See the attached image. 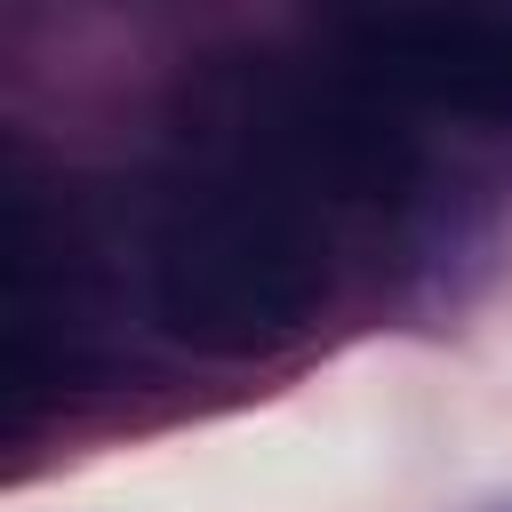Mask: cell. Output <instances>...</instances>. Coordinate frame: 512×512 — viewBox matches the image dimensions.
Segmentation results:
<instances>
[{
    "instance_id": "2",
    "label": "cell",
    "mask_w": 512,
    "mask_h": 512,
    "mask_svg": "<svg viewBox=\"0 0 512 512\" xmlns=\"http://www.w3.org/2000/svg\"><path fill=\"white\" fill-rule=\"evenodd\" d=\"M352 64L416 104L512 112V16L488 8H376L344 24Z\"/></svg>"
},
{
    "instance_id": "1",
    "label": "cell",
    "mask_w": 512,
    "mask_h": 512,
    "mask_svg": "<svg viewBox=\"0 0 512 512\" xmlns=\"http://www.w3.org/2000/svg\"><path fill=\"white\" fill-rule=\"evenodd\" d=\"M336 256L320 216L280 184H200L160 216L152 312L192 352H272L328 304Z\"/></svg>"
}]
</instances>
